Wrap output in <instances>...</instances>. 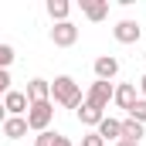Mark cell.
I'll list each match as a JSON object with an SVG mask.
<instances>
[{
	"instance_id": "cell-1",
	"label": "cell",
	"mask_w": 146,
	"mask_h": 146,
	"mask_svg": "<svg viewBox=\"0 0 146 146\" xmlns=\"http://www.w3.org/2000/svg\"><path fill=\"white\" fill-rule=\"evenodd\" d=\"M51 95H54V102L65 106V109H78V106H82V88H78V82H75L72 75H58V78L51 82Z\"/></svg>"
},
{
	"instance_id": "cell-2",
	"label": "cell",
	"mask_w": 146,
	"mask_h": 146,
	"mask_svg": "<svg viewBox=\"0 0 146 146\" xmlns=\"http://www.w3.org/2000/svg\"><path fill=\"white\" fill-rule=\"evenodd\" d=\"M24 119H27V129L44 133V129L51 126V119H54V106H51V99H48V102H31Z\"/></svg>"
},
{
	"instance_id": "cell-3",
	"label": "cell",
	"mask_w": 146,
	"mask_h": 146,
	"mask_svg": "<svg viewBox=\"0 0 146 146\" xmlns=\"http://www.w3.org/2000/svg\"><path fill=\"white\" fill-rule=\"evenodd\" d=\"M112 95H115V88H112V82H92V88H88V106H95V109H109V102H112Z\"/></svg>"
},
{
	"instance_id": "cell-4",
	"label": "cell",
	"mask_w": 146,
	"mask_h": 146,
	"mask_svg": "<svg viewBox=\"0 0 146 146\" xmlns=\"http://www.w3.org/2000/svg\"><path fill=\"white\" fill-rule=\"evenodd\" d=\"M51 41H54V48H72L75 41H78V27H75L72 21H61V24L51 27Z\"/></svg>"
},
{
	"instance_id": "cell-5",
	"label": "cell",
	"mask_w": 146,
	"mask_h": 146,
	"mask_svg": "<svg viewBox=\"0 0 146 146\" xmlns=\"http://www.w3.org/2000/svg\"><path fill=\"white\" fill-rule=\"evenodd\" d=\"M112 34H115V41H119V44H133V41H139L143 27H139L136 21H119V24L112 27Z\"/></svg>"
},
{
	"instance_id": "cell-6",
	"label": "cell",
	"mask_w": 146,
	"mask_h": 146,
	"mask_svg": "<svg viewBox=\"0 0 146 146\" xmlns=\"http://www.w3.org/2000/svg\"><path fill=\"white\" fill-rule=\"evenodd\" d=\"M27 106H31V102H27L24 92H7V95H3V109H7V115H21V119H24Z\"/></svg>"
},
{
	"instance_id": "cell-7",
	"label": "cell",
	"mask_w": 146,
	"mask_h": 146,
	"mask_svg": "<svg viewBox=\"0 0 146 146\" xmlns=\"http://www.w3.org/2000/svg\"><path fill=\"white\" fill-rule=\"evenodd\" d=\"M95 75H99V82H112V78L119 75V61H115L112 54H102V58H95Z\"/></svg>"
},
{
	"instance_id": "cell-8",
	"label": "cell",
	"mask_w": 146,
	"mask_h": 146,
	"mask_svg": "<svg viewBox=\"0 0 146 146\" xmlns=\"http://www.w3.org/2000/svg\"><path fill=\"white\" fill-rule=\"evenodd\" d=\"M24 95H27V102H48V95H51V82H44V78H31Z\"/></svg>"
},
{
	"instance_id": "cell-9",
	"label": "cell",
	"mask_w": 146,
	"mask_h": 146,
	"mask_svg": "<svg viewBox=\"0 0 146 146\" xmlns=\"http://www.w3.org/2000/svg\"><path fill=\"white\" fill-rule=\"evenodd\" d=\"M82 10H85V17L88 21H106V14H109V0H82Z\"/></svg>"
},
{
	"instance_id": "cell-10",
	"label": "cell",
	"mask_w": 146,
	"mask_h": 146,
	"mask_svg": "<svg viewBox=\"0 0 146 146\" xmlns=\"http://www.w3.org/2000/svg\"><path fill=\"white\" fill-rule=\"evenodd\" d=\"M3 136H7V139H24V136H27V119H21V115H7V122H3Z\"/></svg>"
},
{
	"instance_id": "cell-11",
	"label": "cell",
	"mask_w": 146,
	"mask_h": 146,
	"mask_svg": "<svg viewBox=\"0 0 146 146\" xmlns=\"http://www.w3.org/2000/svg\"><path fill=\"white\" fill-rule=\"evenodd\" d=\"M112 102H115V106H119V109H133V106H136V85H129V82H126V85H119V88H115V95H112Z\"/></svg>"
},
{
	"instance_id": "cell-12",
	"label": "cell",
	"mask_w": 146,
	"mask_h": 146,
	"mask_svg": "<svg viewBox=\"0 0 146 146\" xmlns=\"http://www.w3.org/2000/svg\"><path fill=\"white\" fill-rule=\"evenodd\" d=\"M99 136H102V139H115V143H119V139H122V122L106 115V119L99 122Z\"/></svg>"
},
{
	"instance_id": "cell-13",
	"label": "cell",
	"mask_w": 146,
	"mask_h": 146,
	"mask_svg": "<svg viewBox=\"0 0 146 146\" xmlns=\"http://www.w3.org/2000/svg\"><path fill=\"white\" fill-rule=\"evenodd\" d=\"M78 119H82V126H99V122L106 119V112L95 109V106H88V102H82V106H78Z\"/></svg>"
},
{
	"instance_id": "cell-14",
	"label": "cell",
	"mask_w": 146,
	"mask_h": 146,
	"mask_svg": "<svg viewBox=\"0 0 146 146\" xmlns=\"http://www.w3.org/2000/svg\"><path fill=\"white\" fill-rule=\"evenodd\" d=\"M68 10H72V3L68 0H48V14H51V21H68Z\"/></svg>"
},
{
	"instance_id": "cell-15",
	"label": "cell",
	"mask_w": 146,
	"mask_h": 146,
	"mask_svg": "<svg viewBox=\"0 0 146 146\" xmlns=\"http://www.w3.org/2000/svg\"><path fill=\"white\" fill-rule=\"evenodd\" d=\"M122 139L139 143V139H143V122H136V119H122Z\"/></svg>"
},
{
	"instance_id": "cell-16",
	"label": "cell",
	"mask_w": 146,
	"mask_h": 146,
	"mask_svg": "<svg viewBox=\"0 0 146 146\" xmlns=\"http://www.w3.org/2000/svg\"><path fill=\"white\" fill-rule=\"evenodd\" d=\"M129 119H136V122H146V99H136V106L129 109Z\"/></svg>"
},
{
	"instance_id": "cell-17",
	"label": "cell",
	"mask_w": 146,
	"mask_h": 146,
	"mask_svg": "<svg viewBox=\"0 0 146 146\" xmlns=\"http://www.w3.org/2000/svg\"><path fill=\"white\" fill-rule=\"evenodd\" d=\"M10 61H14V48L10 44H0V72H7Z\"/></svg>"
},
{
	"instance_id": "cell-18",
	"label": "cell",
	"mask_w": 146,
	"mask_h": 146,
	"mask_svg": "<svg viewBox=\"0 0 146 146\" xmlns=\"http://www.w3.org/2000/svg\"><path fill=\"white\" fill-rule=\"evenodd\" d=\"M82 146H106V139L99 133H88V136H82Z\"/></svg>"
},
{
	"instance_id": "cell-19",
	"label": "cell",
	"mask_w": 146,
	"mask_h": 146,
	"mask_svg": "<svg viewBox=\"0 0 146 146\" xmlns=\"http://www.w3.org/2000/svg\"><path fill=\"white\" fill-rule=\"evenodd\" d=\"M54 136H58V133H48V129H44V133H37V143H34V146H51V143H54Z\"/></svg>"
},
{
	"instance_id": "cell-20",
	"label": "cell",
	"mask_w": 146,
	"mask_h": 146,
	"mask_svg": "<svg viewBox=\"0 0 146 146\" xmlns=\"http://www.w3.org/2000/svg\"><path fill=\"white\" fill-rule=\"evenodd\" d=\"M10 92V72H0V95Z\"/></svg>"
},
{
	"instance_id": "cell-21",
	"label": "cell",
	"mask_w": 146,
	"mask_h": 146,
	"mask_svg": "<svg viewBox=\"0 0 146 146\" xmlns=\"http://www.w3.org/2000/svg\"><path fill=\"white\" fill-rule=\"evenodd\" d=\"M51 146H72V139H68V136H54V143Z\"/></svg>"
},
{
	"instance_id": "cell-22",
	"label": "cell",
	"mask_w": 146,
	"mask_h": 146,
	"mask_svg": "<svg viewBox=\"0 0 146 146\" xmlns=\"http://www.w3.org/2000/svg\"><path fill=\"white\" fill-rule=\"evenodd\" d=\"M7 122V109H3V102H0V126Z\"/></svg>"
},
{
	"instance_id": "cell-23",
	"label": "cell",
	"mask_w": 146,
	"mask_h": 146,
	"mask_svg": "<svg viewBox=\"0 0 146 146\" xmlns=\"http://www.w3.org/2000/svg\"><path fill=\"white\" fill-rule=\"evenodd\" d=\"M115 146H139V143H129V139H119Z\"/></svg>"
},
{
	"instance_id": "cell-24",
	"label": "cell",
	"mask_w": 146,
	"mask_h": 146,
	"mask_svg": "<svg viewBox=\"0 0 146 146\" xmlns=\"http://www.w3.org/2000/svg\"><path fill=\"white\" fill-rule=\"evenodd\" d=\"M139 85H143V95H146V75H143V82H139Z\"/></svg>"
},
{
	"instance_id": "cell-25",
	"label": "cell",
	"mask_w": 146,
	"mask_h": 146,
	"mask_svg": "<svg viewBox=\"0 0 146 146\" xmlns=\"http://www.w3.org/2000/svg\"><path fill=\"white\" fill-rule=\"evenodd\" d=\"M143 58H146V54H143Z\"/></svg>"
}]
</instances>
